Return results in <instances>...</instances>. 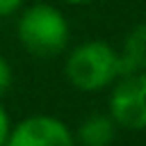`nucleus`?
I'll list each match as a JSON object with an SVG mask.
<instances>
[{"mask_svg":"<svg viewBox=\"0 0 146 146\" xmlns=\"http://www.w3.org/2000/svg\"><path fill=\"white\" fill-rule=\"evenodd\" d=\"M11 82H14V71H11V64H9V62L0 55V96H5V94L9 91Z\"/></svg>","mask_w":146,"mask_h":146,"instance_id":"0eeeda50","label":"nucleus"},{"mask_svg":"<svg viewBox=\"0 0 146 146\" xmlns=\"http://www.w3.org/2000/svg\"><path fill=\"white\" fill-rule=\"evenodd\" d=\"M119 62H121V75H130L137 71H146V21L135 25L119 50Z\"/></svg>","mask_w":146,"mask_h":146,"instance_id":"423d86ee","label":"nucleus"},{"mask_svg":"<svg viewBox=\"0 0 146 146\" xmlns=\"http://www.w3.org/2000/svg\"><path fill=\"white\" fill-rule=\"evenodd\" d=\"M116 121L110 114H89L75 128V144L80 146H110L116 139Z\"/></svg>","mask_w":146,"mask_h":146,"instance_id":"39448f33","label":"nucleus"},{"mask_svg":"<svg viewBox=\"0 0 146 146\" xmlns=\"http://www.w3.org/2000/svg\"><path fill=\"white\" fill-rule=\"evenodd\" d=\"M23 2H25V0H0V18L16 14V11L23 7Z\"/></svg>","mask_w":146,"mask_h":146,"instance_id":"1a4fd4ad","label":"nucleus"},{"mask_svg":"<svg viewBox=\"0 0 146 146\" xmlns=\"http://www.w3.org/2000/svg\"><path fill=\"white\" fill-rule=\"evenodd\" d=\"M9 130H11V119H9L7 110H5V107H2V103H0V146H5Z\"/></svg>","mask_w":146,"mask_h":146,"instance_id":"6e6552de","label":"nucleus"},{"mask_svg":"<svg viewBox=\"0 0 146 146\" xmlns=\"http://www.w3.org/2000/svg\"><path fill=\"white\" fill-rule=\"evenodd\" d=\"M5 146H78L73 130L57 116L34 114L11 125Z\"/></svg>","mask_w":146,"mask_h":146,"instance_id":"20e7f679","label":"nucleus"},{"mask_svg":"<svg viewBox=\"0 0 146 146\" xmlns=\"http://www.w3.org/2000/svg\"><path fill=\"white\" fill-rule=\"evenodd\" d=\"M62 2L73 5V7H82V5H89V2H94V0H62Z\"/></svg>","mask_w":146,"mask_h":146,"instance_id":"9d476101","label":"nucleus"},{"mask_svg":"<svg viewBox=\"0 0 146 146\" xmlns=\"http://www.w3.org/2000/svg\"><path fill=\"white\" fill-rule=\"evenodd\" d=\"M64 78L78 91H103L121 78L119 50L100 39L82 41L66 55Z\"/></svg>","mask_w":146,"mask_h":146,"instance_id":"f03ea898","label":"nucleus"},{"mask_svg":"<svg viewBox=\"0 0 146 146\" xmlns=\"http://www.w3.org/2000/svg\"><path fill=\"white\" fill-rule=\"evenodd\" d=\"M107 107L119 128L132 132L146 130V71L121 75L112 84Z\"/></svg>","mask_w":146,"mask_h":146,"instance_id":"7ed1b4c3","label":"nucleus"},{"mask_svg":"<svg viewBox=\"0 0 146 146\" xmlns=\"http://www.w3.org/2000/svg\"><path fill=\"white\" fill-rule=\"evenodd\" d=\"M16 36L21 46L41 59L62 55L71 41V25L62 9L48 2H34L25 7L16 23Z\"/></svg>","mask_w":146,"mask_h":146,"instance_id":"f257e3e1","label":"nucleus"}]
</instances>
